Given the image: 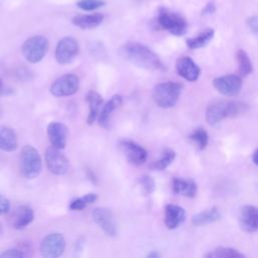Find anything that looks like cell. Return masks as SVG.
Instances as JSON below:
<instances>
[{"instance_id": "26", "label": "cell", "mask_w": 258, "mask_h": 258, "mask_svg": "<svg viewBox=\"0 0 258 258\" xmlns=\"http://www.w3.org/2000/svg\"><path fill=\"white\" fill-rule=\"evenodd\" d=\"M236 59L238 63V75L241 78H245L253 72V64L251 58L244 49L237 50Z\"/></svg>"}, {"instance_id": "27", "label": "cell", "mask_w": 258, "mask_h": 258, "mask_svg": "<svg viewBox=\"0 0 258 258\" xmlns=\"http://www.w3.org/2000/svg\"><path fill=\"white\" fill-rule=\"evenodd\" d=\"M174 158H175L174 150H172L171 148H165L162 151L160 157L155 161H153L152 163H150L149 167L153 170H163L173 162Z\"/></svg>"}, {"instance_id": "7", "label": "cell", "mask_w": 258, "mask_h": 258, "mask_svg": "<svg viewBox=\"0 0 258 258\" xmlns=\"http://www.w3.org/2000/svg\"><path fill=\"white\" fill-rule=\"evenodd\" d=\"M80 88V79L76 74H64L55 79L50 87L49 93L56 97H69L75 95Z\"/></svg>"}, {"instance_id": "31", "label": "cell", "mask_w": 258, "mask_h": 258, "mask_svg": "<svg viewBox=\"0 0 258 258\" xmlns=\"http://www.w3.org/2000/svg\"><path fill=\"white\" fill-rule=\"evenodd\" d=\"M137 182L141 186L145 196L151 195L155 189V182L153 178L147 174H143L137 178Z\"/></svg>"}, {"instance_id": "14", "label": "cell", "mask_w": 258, "mask_h": 258, "mask_svg": "<svg viewBox=\"0 0 258 258\" xmlns=\"http://www.w3.org/2000/svg\"><path fill=\"white\" fill-rule=\"evenodd\" d=\"M174 68L176 74L187 82H196L200 78L201 69L190 56L183 55L178 57Z\"/></svg>"}, {"instance_id": "29", "label": "cell", "mask_w": 258, "mask_h": 258, "mask_svg": "<svg viewBox=\"0 0 258 258\" xmlns=\"http://www.w3.org/2000/svg\"><path fill=\"white\" fill-rule=\"evenodd\" d=\"M188 138L197 144L200 150L205 149L209 143V135L205 128L197 127L188 136Z\"/></svg>"}, {"instance_id": "39", "label": "cell", "mask_w": 258, "mask_h": 258, "mask_svg": "<svg viewBox=\"0 0 258 258\" xmlns=\"http://www.w3.org/2000/svg\"><path fill=\"white\" fill-rule=\"evenodd\" d=\"M87 175L89 176V178H90V180H91L92 182H94V183H97V177H96L95 173H94L92 170H90V169H87Z\"/></svg>"}, {"instance_id": "8", "label": "cell", "mask_w": 258, "mask_h": 258, "mask_svg": "<svg viewBox=\"0 0 258 258\" xmlns=\"http://www.w3.org/2000/svg\"><path fill=\"white\" fill-rule=\"evenodd\" d=\"M80 50L79 42L73 36H63L58 40L54 49V57L57 63L66 66L71 63Z\"/></svg>"}, {"instance_id": "32", "label": "cell", "mask_w": 258, "mask_h": 258, "mask_svg": "<svg viewBox=\"0 0 258 258\" xmlns=\"http://www.w3.org/2000/svg\"><path fill=\"white\" fill-rule=\"evenodd\" d=\"M77 6L84 11H94L103 7L106 2L104 0H79Z\"/></svg>"}, {"instance_id": "12", "label": "cell", "mask_w": 258, "mask_h": 258, "mask_svg": "<svg viewBox=\"0 0 258 258\" xmlns=\"http://www.w3.org/2000/svg\"><path fill=\"white\" fill-rule=\"evenodd\" d=\"M66 248V240L59 233H51L45 236L40 243V253L43 258H58Z\"/></svg>"}, {"instance_id": "19", "label": "cell", "mask_w": 258, "mask_h": 258, "mask_svg": "<svg viewBox=\"0 0 258 258\" xmlns=\"http://www.w3.org/2000/svg\"><path fill=\"white\" fill-rule=\"evenodd\" d=\"M86 101L89 105V114L87 117L88 125H93L99 117L100 111L104 105L103 97L96 91L90 90L86 95Z\"/></svg>"}, {"instance_id": "33", "label": "cell", "mask_w": 258, "mask_h": 258, "mask_svg": "<svg viewBox=\"0 0 258 258\" xmlns=\"http://www.w3.org/2000/svg\"><path fill=\"white\" fill-rule=\"evenodd\" d=\"M0 258H25L19 249H7L0 254Z\"/></svg>"}, {"instance_id": "10", "label": "cell", "mask_w": 258, "mask_h": 258, "mask_svg": "<svg viewBox=\"0 0 258 258\" xmlns=\"http://www.w3.org/2000/svg\"><path fill=\"white\" fill-rule=\"evenodd\" d=\"M213 87L223 96H237L242 89V78L239 75L229 74L217 77L212 82Z\"/></svg>"}, {"instance_id": "41", "label": "cell", "mask_w": 258, "mask_h": 258, "mask_svg": "<svg viewBox=\"0 0 258 258\" xmlns=\"http://www.w3.org/2000/svg\"><path fill=\"white\" fill-rule=\"evenodd\" d=\"M146 258H160L159 256V253L157 251H151L147 256Z\"/></svg>"}, {"instance_id": "16", "label": "cell", "mask_w": 258, "mask_h": 258, "mask_svg": "<svg viewBox=\"0 0 258 258\" xmlns=\"http://www.w3.org/2000/svg\"><path fill=\"white\" fill-rule=\"evenodd\" d=\"M241 228L248 233L258 231V208L253 205H245L240 210Z\"/></svg>"}, {"instance_id": "4", "label": "cell", "mask_w": 258, "mask_h": 258, "mask_svg": "<svg viewBox=\"0 0 258 258\" xmlns=\"http://www.w3.org/2000/svg\"><path fill=\"white\" fill-rule=\"evenodd\" d=\"M156 22L159 27L175 36H181L187 31L186 19L178 12L164 6L158 7Z\"/></svg>"}, {"instance_id": "43", "label": "cell", "mask_w": 258, "mask_h": 258, "mask_svg": "<svg viewBox=\"0 0 258 258\" xmlns=\"http://www.w3.org/2000/svg\"><path fill=\"white\" fill-rule=\"evenodd\" d=\"M3 86H4V85H3V81H2V79L0 78V93L3 91Z\"/></svg>"}, {"instance_id": "35", "label": "cell", "mask_w": 258, "mask_h": 258, "mask_svg": "<svg viewBox=\"0 0 258 258\" xmlns=\"http://www.w3.org/2000/svg\"><path fill=\"white\" fill-rule=\"evenodd\" d=\"M18 249L21 251V253L24 255L25 258H30L32 256L33 249H32V246L29 243H21L19 245Z\"/></svg>"}, {"instance_id": "24", "label": "cell", "mask_w": 258, "mask_h": 258, "mask_svg": "<svg viewBox=\"0 0 258 258\" xmlns=\"http://www.w3.org/2000/svg\"><path fill=\"white\" fill-rule=\"evenodd\" d=\"M214 35L215 30L211 27H207L199 32L196 36L186 38L185 44L189 49H199L205 47L214 38Z\"/></svg>"}, {"instance_id": "36", "label": "cell", "mask_w": 258, "mask_h": 258, "mask_svg": "<svg viewBox=\"0 0 258 258\" xmlns=\"http://www.w3.org/2000/svg\"><path fill=\"white\" fill-rule=\"evenodd\" d=\"M10 210V203L9 201L0 195V216L7 214Z\"/></svg>"}, {"instance_id": "28", "label": "cell", "mask_w": 258, "mask_h": 258, "mask_svg": "<svg viewBox=\"0 0 258 258\" xmlns=\"http://www.w3.org/2000/svg\"><path fill=\"white\" fill-rule=\"evenodd\" d=\"M98 199V196L96 194H87L83 197H80V198H77V199H74L69 208L70 210L72 211H83L85 208H87L89 205L95 203Z\"/></svg>"}, {"instance_id": "20", "label": "cell", "mask_w": 258, "mask_h": 258, "mask_svg": "<svg viewBox=\"0 0 258 258\" xmlns=\"http://www.w3.org/2000/svg\"><path fill=\"white\" fill-rule=\"evenodd\" d=\"M104 20L102 13L90 14H77L72 18V23L81 29H93L98 27Z\"/></svg>"}, {"instance_id": "22", "label": "cell", "mask_w": 258, "mask_h": 258, "mask_svg": "<svg viewBox=\"0 0 258 258\" xmlns=\"http://www.w3.org/2000/svg\"><path fill=\"white\" fill-rule=\"evenodd\" d=\"M34 219L33 210L25 205L15 209L12 217V226L17 230L26 228Z\"/></svg>"}, {"instance_id": "6", "label": "cell", "mask_w": 258, "mask_h": 258, "mask_svg": "<svg viewBox=\"0 0 258 258\" xmlns=\"http://www.w3.org/2000/svg\"><path fill=\"white\" fill-rule=\"evenodd\" d=\"M49 48L48 39L43 35H32L28 37L21 46L23 57L30 63H37L42 60Z\"/></svg>"}, {"instance_id": "30", "label": "cell", "mask_w": 258, "mask_h": 258, "mask_svg": "<svg viewBox=\"0 0 258 258\" xmlns=\"http://www.w3.org/2000/svg\"><path fill=\"white\" fill-rule=\"evenodd\" d=\"M214 258H245V255L237 249L230 247H219L213 253Z\"/></svg>"}, {"instance_id": "3", "label": "cell", "mask_w": 258, "mask_h": 258, "mask_svg": "<svg viewBox=\"0 0 258 258\" xmlns=\"http://www.w3.org/2000/svg\"><path fill=\"white\" fill-rule=\"evenodd\" d=\"M183 86L180 83L167 81L157 85L152 90V98L154 103L162 109H169L177 103Z\"/></svg>"}, {"instance_id": "40", "label": "cell", "mask_w": 258, "mask_h": 258, "mask_svg": "<svg viewBox=\"0 0 258 258\" xmlns=\"http://www.w3.org/2000/svg\"><path fill=\"white\" fill-rule=\"evenodd\" d=\"M252 161L258 166V148L253 152V155H252Z\"/></svg>"}, {"instance_id": "13", "label": "cell", "mask_w": 258, "mask_h": 258, "mask_svg": "<svg viewBox=\"0 0 258 258\" xmlns=\"http://www.w3.org/2000/svg\"><path fill=\"white\" fill-rule=\"evenodd\" d=\"M92 217L94 222L110 237H115L117 235V225L112 211L105 207L96 208Z\"/></svg>"}, {"instance_id": "44", "label": "cell", "mask_w": 258, "mask_h": 258, "mask_svg": "<svg viewBox=\"0 0 258 258\" xmlns=\"http://www.w3.org/2000/svg\"><path fill=\"white\" fill-rule=\"evenodd\" d=\"M0 114H1V110H0Z\"/></svg>"}, {"instance_id": "34", "label": "cell", "mask_w": 258, "mask_h": 258, "mask_svg": "<svg viewBox=\"0 0 258 258\" xmlns=\"http://www.w3.org/2000/svg\"><path fill=\"white\" fill-rule=\"evenodd\" d=\"M247 24L250 30L258 37V15L251 16L247 19Z\"/></svg>"}, {"instance_id": "23", "label": "cell", "mask_w": 258, "mask_h": 258, "mask_svg": "<svg viewBox=\"0 0 258 258\" xmlns=\"http://www.w3.org/2000/svg\"><path fill=\"white\" fill-rule=\"evenodd\" d=\"M18 147V137L14 129L0 126V149L6 152L15 151Z\"/></svg>"}, {"instance_id": "5", "label": "cell", "mask_w": 258, "mask_h": 258, "mask_svg": "<svg viewBox=\"0 0 258 258\" xmlns=\"http://www.w3.org/2000/svg\"><path fill=\"white\" fill-rule=\"evenodd\" d=\"M42 168V159L39 152L32 145H24L19 154V169L27 179L36 178Z\"/></svg>"}, {"instance_id": "9", "label": "cell", "mask_w": 258, "mask_h": 258, "mask_svg": "<svg viewBox=\"0 0 258 258\" xmlns=\"http://www.w3.org/2000/svg\"><path fill=\"white\" fill-rule=\"evenodd\" d=\"M118 147L124 154L127 161L135 166L142 165L147 160L148 153L146 149L131 139H121L118 142Z\"/></svg>"}, {"instance_id": "17", "label": "cell", "mask_w": 258, "mask_h": 258, "mask_svg": "<svg viewBox=\"0 0 258 258\" xmlns=\"http://www.w3.org/2000/svg\"><path fill=\"white\" fill-rule=\"evenodd\" d=\"M123 103V98L120 95H114L112 96L109 101H107L99 114L98 117V123L102 128L108 129L110 126V120H111V116L113 115V113L122 105Z\"/></svg>"}, {"instance_id": "1", "label": "cell", "mask_w": 258, "mask_h": 258, "mask_svg": "<svg viewBox=\"0 0 258 258\" xmlns=\"http://www.w3.org/2000/svg\"><path fill=\"white\" fill-rule=\"evenodd\" d=\"M121 52L126 59L141 69L149 71L165 70V66L157 53L141 42L128 41L122 46Z\"/></svg>"}, {"instance_id": "37", "label": "cell", "mask_w": 258, "mask_h": 258, "mask_svg": "<svg viewBox=\"0 0 258 258\" xmlns=\"http://www.w3.org/2000/svg\"><path fill=\"white\" fill-rule=\"evenodd\" d=\"M216 9H217V6H216L215 2L214 1H210L203 8L202 15H212V14H214L216 12Z\"/></svg>"}, {"instance_id": "11", "label": "cell", "mask_w": 258, "mask_h": 258, "mask_svg": "<svg viewBox=\"0 0 258 258\" xmlns=\"http://www.w3.org/2000/svg\"><path fill=\"white\" fill-rule=\"evenodd\" d=\"M44 159L47 169L55 175H63L69 171L70 162L61 150L52 146L46 148Z\"/></svg>"}, {"instance_id": "38", "label": "cell", "mask_w": 258, "mask_h": 258, "mask_svg": "<svg viewBox=\"0 0 258 258\" xmlns=\"http://www.w3.org/2000/svg\"><path fill=\"white\" fill-rule=\"evenodd\" d=\"M18 72H19V74L17 75V77L19 78V79H23V78H25V79H27V77L29 76V72H27L26 70H24V69H20V70H18Z\"/></svg>"}, {"instance_id": "18", "label": "cell", "mask_w": 258, "mask_h": 258, "mask_svg": "<svg viewBox=\"0 0 258 258\" xmlns=\"http://www.w3.org/2000/svg\"><path fill=\"white\" fill-rule=\"evenodd\" d=\"M185 220V211L182 207L168 204L164 209V224L166 228L173 230Z\"/></svg>"}, {"instance_id": "21", "label": "cell", "mask_w": 258, "mask_h": 258, "mask_svg": "<svg viewBox=\"0 0 258 258\" xmlns=\"http://www.w3.org/2000/svg\"><path fill=\"white\" fill-rule=\"evenodd\" d=\"M171 187L175 195H181L187 198L196 197L198 191V185L191 178L184 179L180 177H173Z\"/></svg>"}, {"instance_id": "2", "label": "cell", "mask_w": 258, "mask_h": 258, "mask_svg": "<svg viewBox=\"0 0 258 258\" xmlns=\"http://www.w3.org/2000/svg\"><path fill=\"white\" fill-rule=\"evenodd\" d=\"M249 109L248 105L238 101H215L206 110V121L209 125L215 126L226 118H233L243 114Z\"/></svg>"}, {"instance_id": "25", "label": "cell", "mask_w": 258, "mask_h": 258, "mask_svg": "<svg viewBox=\"0 0 258 258\" xmlns=\"http://www.w3.org/2000/svg\"><path fill=\"white\" fill-rule=\"evenodd\" d=\"M220 218H221L220 211L216 207H214L194 215L191 218V224L196 227L205 226L218 221Z\"/></svg>"}, {"instance_id": "15", "label": "cell", "mask_w": 258, "mask_h": 258, "mask_svg": "<svg viewBox=\"0 0 258 258\" xmlns=\"http://www.w3.org/2000/svg\"><path fill=\"white\" fill-rule=\"evenodd\" d=\"M46 134L50 146L59 150L66 147L69 134V130L66 124L57 121L50 122L46 127Z\"/></svg>"}, {"instance_id": "42", "label": "cell", "mask_w": 258, "mask_h": 258, "mask_svg": "<svg viewBox=\"0 0 258 258\" xmlns=\"http://www.w3.org/2000/svg\"><path fill=\"white\" fill-rule=\"evenodd\" d=\"M204 258H214L213 253H207V254L204 256Z\"/></svg>"}]
</instances>
